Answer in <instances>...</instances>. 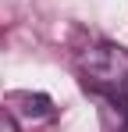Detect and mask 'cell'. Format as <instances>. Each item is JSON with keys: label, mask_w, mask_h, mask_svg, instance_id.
<instances>
[{"label": "cell", "mask_w": 128, "mask_h": 132, "mask_svg": "<svg viewBox=\"0 0 128 132\" xmlns=\"http://www.w3.org/2000/svg\"><path fill=\"white\" fill-rule=\"evenodd\" d=\"M0 132H18V121L7 107H0Z\"/></svg>", "instance_id": "3957f363"}, {"label": "cell", "mask_w": 128, "mask_h": 132, "mask_svg": "<svg viewBox=\"0 0 128 132\" xmlns=\"http://www.w3.org/2000/svg\"><path fill=\"white\" fill-rule=\"evenodd\" d=\"M11 104H14L18 114L29 118V121H43V118L53 114V100H50L46 93H11Z\"/></svg>", "instance_id": "7a4b0ae2"}, {"label": "cell", "mask_w": 128, "mask_h": 132, "mask_svg": "<svg viewBox=\"0 0 128 132\" xmlns=\"http://www.w3.org/2000/svg\"><path fill=\"white\" fill-rule=\"evenodd\" d=\"M85 89H93L96 96H121L128 82V50L117 43H93L78 57Z\"/></svg>", "instance_id": "6da1fadb"}, {"label": "cell", "mask_w": 128, "mask_h": 132, "mask_svg": "<svg viewBox=\"0 0 128 132\" xmlns=\"http://www.w3.org/2000/svg\"><path fill=\"white\" fill-rule=\"evenodd\" d=\"M121 96H125V104H128V82H125V89H121Z\"/></svg>", "instance_id": "277c9868"}]
</instances>
